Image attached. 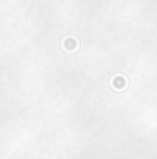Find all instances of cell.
I'll list each match as a JSON object with an SVG mask.
<instances>
[{"label": "cell", "instance_id": "cell-1", "mask_svg": "<svg viewBox=\"0 0 157 159\" xmlns=\"http://www.w3.org/2000/svg\"><path fill=\"white\" fill-rule=\"evenodd\" d=\"M65 46H67L69 50H72V48L76 50V46H78V41L72 39V37H69V39H65Z\"/></svg>", "mask_w": 157, "mask_h": 159}, {"label": "cell", "instance_id": "cell-2", "mask_svg": "<svg viewBox=\"0 0 157 159\" xmlns=\"http://www.w3.org/2000/svg\"><path fill=\"white\" fill-rule=\"evenodd\" d=\"M113 85H115V89H124V78H115Z\"/></svg>", "mask_w": 157, "mask_h": 159}]
</instances>
